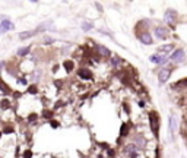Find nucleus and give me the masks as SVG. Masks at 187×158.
<instances>
[{
	"instance_id": "nucleus-1",
	"label": "nucleus",
	"mask_w": 187,
	"mask_h": 158,
	"mask_svg": "<svg viewBox=\"0 0 187 158\" xmlns=\"http://www.w3.org/2000/svg\"><path fill=\"white\" fill-rule=\"evenodd\" d=\"M170 76H171V69L170 67H162L159 72H158V79H159V82H167L168 79H170Z\"/></svg>"
},
{
	"instance_id": "nucleus-2",
	"label": "nucleus",
	"mask_w": 187,
	"mask_h": 158,
	"mask_svg": "<svg viewBox=\"0 0 187 158\" xmlns=\"http://www.w3.org/2000/svg\"><path fill=\"white\" fill-rule=\"evenodd\" d=\"M149 123H151V130L154 132V135H158L159 121H158V117H156L155 113H151V114H149Z\"/></svg>"
},
{
	"instance_id": "nucleus-3",
	"label": "nucleus",
	"mask_w": 187,
	"mask_h": 158,
	"mask_svg": "<svg viewBox=\"0 0 187 158\" xmlns=\"http://www.w3.org/2000/svg\"><path fill=\"white\" fill-rule=\"evenodd\" d=\"M164 21L170 25H174L177 22V12L175 11H167V13L164 16Z\"/></svg>"
},
{
	"instance_id": "nucleus-4",
	"label": "nucleus",
	"mask_w": 187,
	"mask_h": 158,
	"mask_svg": "<svg viewBox=\"0 0 187 158\" xmlns=\"http://www.w3.org/2000/svg\"><path fill=\"white\" fill-rule=\"evenodd\" d=\"M137 148H136V145L135 143H129V145H126L124 146V149H123V154L126 155V157H136L137 155Z\"/></svg>"
},
{
	"instance_id": "nucleus-5",
	"label": "nucleus",
	"mask_w": 187,
	"mask_h": 158,
	"mask_svg": "<svg viewBox=\"0 0 187 158\" xmlns=\"http://www.w3.org/2000/svg\"><path fill=\"white\" fill-rule=\"evenodd\" d=\"M155 35H156L158 38H161V40H165V38L170 35V32H168V29H167V28L156 27V28H155Z\"/></svg>"
},
{
	"instance_id": "nucleus-6",
	"label": "nucleus",
	"mask_w": 187,
	"mask_h": 158,
	"mask_svg": "<svg viewBox=\"0 0 187 158\" xmlns=\"http://www.w3.org/2000/svg\"><path fill=\"white\" fill-rule=\"evenodd\" d=\"M170 59L174 60V62H181V60L184 59V51H183V50H175V51L171 54Z\"/></svg>"
},
{
	"instance_id": "nucleus-7",
	"label": "nucleus",
	"mask_w": 187,
	"mask_h": 158,
	"mask_svg": "<svg viewBox=\"0 0 187 158\" xmlns=\"http://www.w3.org/2000/svg\"><path fill=\"white\" fill-rule=\"evenodd\" d=\"M151 62L152 63H156V65H162V63L167 62V57L159 56V54H154V56H151Z\"/></svg>"
},
{
	"instance_id": "nucleus-8",
	"label": "nucleus",
	"mask_w": 187,
	"mask_h": 158,
	"mask_svg": "<svg viewBox=\"0 0 187 158\" xmlns=\"http://www.w3.org/2000/svg\"><path fill=\"white\" fill-rule=\"evenodd\" d=\"M139 38H140V41H142L143 44H151V43H152V37H151V34H148V32L139 34Z\"/></svg>"
},
{
	"instance_id": "nucleus-9",
	"label": "nucleus",
	"mask_w": 187,
	"mask_h": 158,
	"mask_svg": "<svg viewBox=\"0 0 187 158\" xmlns=\"http://www.w3.org/2000/svg\"><path fill=\"white\" fill-rule=\"evenodd\" d=\"M97 50H98V53H100L103 57H110V56H111V51H110L107 47H104V46H97Z\"/></svg>"
},
{
	"instance_id": "nucleus-10",
	"label": "nucleus",
	"mask_w": 187,
	"mask_h": 158,
	"mask_svg": "<svg viewBox=\"0 0 187 158\" xmlns=\"http://www.w3.org/2000/svg\"><path fill=\"white\" fill-rule=\"evenodd\" d=\"M32 35H34V31H24V32L19 34V38L21 40H27V38L32 37Z\"/></svg>"
},
{
	"instance_id": "nucleus-11",
	"label": "nucleus",
	"mask_w": 187,
	"mask_h": 158,
	"mask_svg": "<svg viewBox=\"0 0 187 158\" xmlns=\"http://www.w3.org/2000/svg\"><path fill=\"white\" fill-rule=\"evenodd\" d=\"M2 27H3L6 31H10V29H13V24H12L10 21H8V19L2 22Z\"/></svg>"
},
{
	"instance_id": "nucleus-12",
	"label": "nucleus",
	"mask_w": 187,
	"mask_h": 158,
	"mask_svg": "<svg viewBox=\"0 0 187 158\" xmlns=\"http://www.w3.org/2000/svg\"><path fill=\"white\" fill-rule=\"evenodd\" d=\"M172 46L171 44H165V46H162V47H159V51L161 53H170V51H172Z\"/></svg>"
},
{
	"instance_id": "nucleus-13",
	"label": "nucleus",
	"mask_w": 187,
	"mask_h": 158,
	"mask_svg": "<svg viewBox=\"0 0 187 158\" xmlns=\"http://www.w3.org/2000/svg\"><path fill=\"white\" fill-rule=\"evenodd\" d=\"M170 130H171V135L174 136V132H175V119H174V116L170 117Z\"/></svg>"
},
{
	"instance_id": "nucleus-14",
	"label": "nucleus",
	"mask_w": 187,
	"mask_h": 158,
	"mask_svg": "<svg viewBox=\"0 0 187 158\" xmlns=\"http://www.w3.org/2000/svg\"><path fill=\"white\" fill-rule=\"evenodd\" d=\"M79 76L80 78H85V79H91L92 78V75H91L89 70H79Z\"/></svg>"
},
{
	"instance_id": "nucleus-15",
	"label": "nucleus",
	"mask_w": 187,
	"mask_h": 158,
	"mask_svg": "<svg viewBox=\"0 0 187 158\" xmlns=\"http://www.w3.org/2000/svg\"><path fill=\"white\" fill-rule=\"evenodd\" d=\"M27 53H29V47H24L18 50V56H25Z\"/></svg>"
},
{
	"instance_id": "nucleus-16",
	"label": "nucleus",
	"mask_w": 187,
	"mask_h": 158,
	"mask_svg": "<svg viewBox=\"0 0 187 158\" xmlns=\"http://www.w3.org/2000/svg\"><path fill=\"white\" fill-rule=\"evenodd\" d=\"M136 143H137L139 146H145V140H143V138L137 136V138H136Z\"/></svg>"
},
{
	"instance_id": "nucleus-17",
	"label": "nucleus",
	"mask_w": 187,
	"mask_h": 158,
	"mask_svg": "<svg viewBox=\"0 0 187 158\" xmlns=\"http://www.w3.org/2000/svg\"><path fill=\"white\" fill-rule=\"evenodd\" d=\"M64 67H67V70L70 72V70L73 69V63H72V62H64Z\"/></svg>"
},
{
	"instance_id": "nucleus-18",
	"label": "nucleus",
	"mask_w": 187,
	"mask_h": 158,
	"mask_svg": "<svg viewBox=\"0 0 187 158\" xmlns=\"http://www.w3.org/2000/svg\"><path fill=\"white\" fill-rule=\"evenodd\" d=\"M82 28H83V31H88V29L92 28V24H86V22H85V24L82 25Z\"/></svg>"
},
{
	"instance_id": "nucleus-19",
	"label": "nucleus",
	"mask_w": 187,
	"mask_h": 158,
	"mask_svg": "<svg viewBox=\"0 0 187 158\" xmlns=\"http://www.w3.org/2000/svg\"><path fill=\"white\" fill-rule=\"evenodd\" d=\"M127 130H129V129H127V126H126V124H123V126H121V135H127Z\"/></svg>"
},
{
	"instance_id": "nucleus-20",
	"label": "nucleus",
	"mask_w": 187,
	"mask_h": 158,
	"mask_svg": "<svg viewBox=\"0 0 187 158\" xmlns=\"http://www.w3.org/2000/svg\"><path fill=\"white\" fill-rule=\"evenodd\" d=\"M120 63H121V60H120L119 57H114V59H113V65H120Z\"/></svg>"
},
{
	"instance_id": "nucleus-21",
	"label": "nucleus",
	"mask_w": 187,
	"mask_h": 158,
	"mask_svg": "<svg viewBox=\"0 0 187 158\" xmlns=\"http://www.w3.org/2000/svg\"><path fill=\"white\" fill-rule=\"evenodd\" d=\"M0 88H2V89H3V91H9V88H8V86H6V85H3V84H2V82H0Z\"/></svg>"
},
{
	"instance_id": "nucleus-22",
	"label": "nucleus",
	"mask_w": 187,
	"mask_h": 158,
	"mask_svg": "<svg viewBox=\"0 0 187 158\" xmlns=\"http://www.w3.org/2000/svg\"><path fill=\"white\" fill-rule=\"evenodd\" d=\"M29 91H31V94H35L37 88H35V86H31V88H29Z\"/></svg>"
},
{
	"instance_id": "nucleus-23",
	"label": "nucleus",
	"mask_w": 187,
	"mask_h": 158,
	"mask_svg": "<svg viewBox=\"0 0 187 158\" xmlns=\"http://www.w3.org/2000/svg\"><path fill=\"white\" fill-rule=\"evenodd\" d=\"M50 114H51V113H50V111H47V110H45V111H44V117H51V116H50Z\"/></svg>"
},
{
	"instance_id": "nucleus-24",
	"label": "nucleus",
	"mask_w": 187,
	"mask_h": 158,
	"mask_svg": "<svg viewBox=\"0 0 187 158\" xmlns=\"http://www.w3.org/2000/svg\"><path fill=\"white\" fill-rule=\"evenodd\" d=\"M5 31H6V29H5V28H3V27H2V24H0V34H3V32H5Z\"/></svg>"
},
{
	"instance_id": "nucleus-25",
	"label": "nucleus",
	"mask_w": 187,
	"mask_h": 158,
	"mask_svg": "<svg viewBox=\"0 0 187 158\" xmlns=\"http://www.w3.org/2000/svg\"><path fill=\"white\" fill-rule=\"evenodd\" d=\"M97 8H98V11H100V12H101V11H103V6H101V5H100V3H97Z\"/></svg>"
},
{
	"instance_id": "nucleus-26",
	"label": "nucleus",
	"mask_w": 187,
	"mask_h": 158,
	"mask_svg": "<svg viewBox=\"0 0 187 158\" xmlns=\"http://www.w3.org/2000/svg\"><path fill=\"white\" fill-rule=\"evenodd\" d=\"M51 126H56V127H57V126H59V123H57V121H51Z\"/></svg>"
},
{
	"instance_id": "nucleus-27",
	"label": "nucleus",
	"mask_w": 187,
	"mask_h": 158,
	"mask_svg": "<svg viewBox=\"0 0 187 158\" xmlns=\"http://www.w3.org/2000/svg\"><path fill=\"white\" fill-rule=\"evenodd\" d=\"M3 65H5L3 62H0V67H3Z\"/></svg>"
},
{
	"instance_id": "nucleus-28",
	"label": "nucleus",
	"mask_w": 187,
	"mask_h": 158,
	"mask_svg": "<svg viewBox=\"0 0 187 158\" xmlns=\"http://www.w3.org/2000/svg\"><path fill=\"white\" fill-rule=\"evenodd\" d=\"M31 2H34V3H37V2H38V0H31Z\"/></svg>"
},
{
	"instance_id": "nucleus-29",
	"label": "nucleus",
	"mask_w": 187,
	"mask_h": 158,
	"mask_svg": "<svg viewBox=\"0 0 187 158\" xmlns=\"http://www.w3.org/2000/svg\"><path fill=\"white\" fill-rule=\"evenodd\" d=\"M186 86H187V81H186Z\"/></svg>"
}]
</instances>
